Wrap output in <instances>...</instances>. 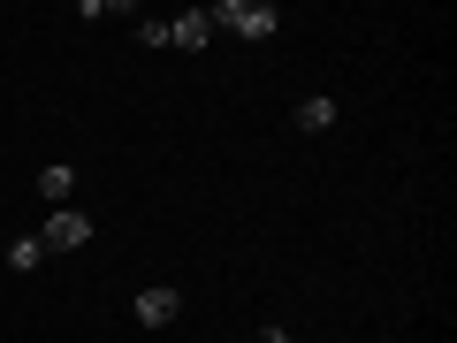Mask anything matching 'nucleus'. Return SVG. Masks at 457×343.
Instances as JSON below:
<instances>
[{
    "instance_id": "obj_1",
    "label": "nucleus",
    "mask_w": 457,
    "mask_h": 343,
    "mask_svg": "<svg viewBox=\"0 0 457 343\" xmlns=\"http://www.w3.org/2000/svg\"><path fill=\"white\" fill-rule=\"evenodd\" d=\"M213 31H237V38H275L282 31V8L275 0H221V8H206Z\"/></svg>"
},
{
    "instance_id": "obj_2",
    "label": "nucleus",
    "mask_w": 457,
    "mask_h": 343,
    "mask_svg": "<svg viewBox=\"0 0 457 343\" xmlns=\"http://www.w3.org/2000/svg\"><path fill=\"white\" fill-rule=\"evenodd\" d=\"M38 245H46V252H84V245H92V213L54 206V213H46V229H38Z\"/></svg>"
},
{
    "instance_id": "obj_3",
    "label": "nucleus",
    "mask_w": 457,
    "mask_h": 343,
    "mask_svg": "<svg viewBox=\"0 0 457 343\" xmlns=\"http://www.w3.org/2000/svg\"><path fill=\"white\" fill-rule=\"evenodd\" d=\"M206 38H213V16H206V8H183V16H168V46H206Z\"/></svg>"
},
{
    "instance_id": "obj_4",
    "label": "nucleus",
    "mask_w": 457,
    "mask_h": 343,
    "mask_svg": "<svg viewBox=\"0 0 457 343\" xmlns=\"http://www.w3.org/2000/svg\"><path fill=\"white\" fill-rule=\"evenodd\" d=\"M176 313H183V297L168 290V282H153V290H137V321H145V328H168Z\"/></svg>"
},
{
    "instance_id": "obj_5",
    "label": "nucleus",
    "mask_w": 457,
    "mask_h": 343,
    "mask_svg": "<svg viewBox=\"0 0 457 343\" xmlns=\"http://www.w3.org/2000/svg\"><path fill=\"white\" fill-rule=\"evenodd\" d=\"M297 130H305V138H328V130H336V99H305V107H297Z\"/></svg>"
},
{
    "instance_id": "obj_6",
    "label": "nucleus",
    "mask_w": 457,
    "mask_h": 343,
    "mask_svg": "<svg viewBox=\"0 0 457 343\" xmlns=\"http://www.w3.org/2000/svg\"><path fill=\"white\" fill-rule=\"evenodd\" d=\"M69 191H77V168H62V161H54V168H38V198H46V206H62Z\"/></svg>"
},
{
    "instance_id": "obj_7",
    "label": "nucleus",
    "mask_w": 457,
    "mask_h": 343,
    "mask_svg": "<svg viewBox=\"0 0 457 343\" xmlns=\"http://www.w3.org/2000/svg\"><path fill=\"white\" fill-rule=\"evenodd\" d=\"M8 267H16V275L23 267H46V245H38V237H16V245H8Z\"/></svg>"
},
{
    "instance_id": "obj_8",
    "label": "nucleus",
    "mask_w": 457,
    "mask_h": 343,
    "mask_svg": "<svg viewBox=\"0 0 457 343\" xmlns=\"http://www.w3.org/2000/svg\"><path fill=\"white\" fill-rule=\"evenodd\" d=\"M137 46H168V16H137Z\"/></svg>"
},
{
    "instance_id": "obj_9",
    "label": "nucleus",
    "mask_w": 457,
    "mask_h": 343,
    "mask_svg": "<svg viewBox=\"0 0 457 343\" xmlns=\"http://www.w3.org/2000/svg\"><path fill=\"white\" fill-rule=\"evenodd\" d=\"M260 343H290V328H267V336H260Z\"/></svg>"
}]
</instances>
